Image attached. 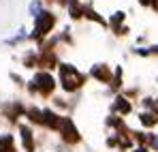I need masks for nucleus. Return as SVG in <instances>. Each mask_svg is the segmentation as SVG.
Listing matches in <instances>:
<instances>
[{"label": "nucleus", "mask_w": 158, "mask_h": 152, "mask_svg": "<svg viewBox=\"0 0 158 152\" xmlns=\"http://www.w3.org/2000/svg\"><path fill=\"white\" fill-rule=\"evenodd\" d=\"M58 69H60V84H62V88L66 92H77V90L83 88L85 75L79 71L77 67H73L69 62H62V64H58Z\"/></svg>", "instance_id": "1"}, {"label": "nucleus", "mask_w": 158, "mask_h": 152, "mask_svg": "<svg viewBox=\"0 0 158 152\" xmlns=\"http://www.w3.org/2000/svg\"><path fill=\"white\" fill-rule=\"evenodd\" d=\"M53 88H56V79H53L52 73H47V71H41V73H36V75L32 77V81H30V92L34 94H43V97H47V94H52Z\"/></svg>", "instance_id": "2"}, {"label": "nucleus", "mask_w": 158, "mask_h": 152, "mask_svg": "<svg viewBox=\"0 0 158 152\" xmlns=\"http://www.w3.org/2000/svg\"><path fill=\"white\" fill-rule=\"evenodd\" d=\"M53 24H56V15L49 11H43L36 20H34V32H32V39H43L47 32H52Z\"/></svg>", "instance_id": "3"}, {"label": "nucleus", "mask_w": 158, "mask_h": 152, "mask_svg": "<svg viewBox=\"0 0 158 152\" xmlns=\"http://www.w3.org/2000/svg\"><path fill=\"white\" fill-rule=\"evenodd\" d=\"M58 133L62 135V139L66 141V144H79L81 141V133H79V128L75 127V122L71 120V118H64L62 116V122H60V127H58Z\"/></svg>", "instance_id": "4"}, {"label": "nucleus", "mask_w": 158, "mask_h": 152, "mask_svg": "<svg viewBox=\"0 0 158 152\" xmlns=\"http://www.w3.org/2000/svg\"><path fill=\"white\" fill-rule=\"evenodd\" d=\"M90 75L96 81H101V84H111V79H113V73H111V69L107 64H94L90 69Z\"/></svg>", "instance_id": "5"}, {"label": "nucleus", "mask_w": 158, "mask_h": 152, "mask_svg": "<svg viewBox=\"0 0 158 152\" xmlns=\"http://www.w3.org/2000/svg\"><path fill=\"white\" fill-rule=\"evenodd\" d=\"M111 111H113V114H120V116H128L132 111V105L126 97L118 94V97L113 99V103H111Z\"/></svg>", "instance_id": "6"}, {"label": "nucleus", "mask_w": 158, "mask_h": 152, "mask_svg": "<svg viewBox=\"0 0 158 152\" xmlns=\"http://www.w3.org/2000/svg\"><path fill=\"white\" fill-rule=\"evenodd\" d=\"M60 122H62V116H58L56 111H52V109H43V124H45L47 128L58 131Z\"/></svg>", "instance_id": "7"}, {"label": "nucleus", "mask_w": 158, "mask_h": 152, "mask_svg": "<svg viewBox=\"0 0 158 152\" xmlns=\"http://www.w3.org/2000/svg\"><path fill=\"white\" fill-rule=\"evenodd\" d=\"M58 64L56 60V54L52 50H43V54L39 56V67H45V69H53Z\"/></svg>", "instance_id": "8"}, {"label": "nucleus", "mask_w": 158, "mask_h": 152, "mask_svg": "<svg viewBox=\"0 0 158 152\" xmlns=\"http://www.w3.org/2000/svg\"><path fill=\"white\" fill-rule=\"evenodd\" d=\"M139 122H141V127L145 128H152L158 124V114H154V111H141L139 114Z\"/></svg>", "instance_id": "9"}, {"label": "nucleus", "mask_w": 158, "mask_h": 152, "mask_svg": "<svg viewBox=\"0 0 158 152\" xmlns=\"http://www.w3.org/2000/svg\"><path fill=\"white\" fill-rule=\"evenodd\" d=\"M19 133H22V141H24V148L26 152H34V141H32V131L28 127H19Z\"/></svg>", "instance_id": "10"}, {"label": "nucleus", "mask_w": 158, "mask_h": 152, "mask_svg": "<svg viewBox=\"0 0 158 152\" xmlns=\"http://www.w3.org/2000/svg\"><path fill=\"white\" fill-rule=\"evenodd\" d=\"M124 20H126V13H124V11H115V13L111 15L109 24H111V28H113L115 32H118V30L122 28V22H124Z\"/></svg>", "instance_id": "11"}, {"label": "nucleus", "mask_w": 158, "mask_h": 152, "mask_svg": "<svg viewBox=\"0 0 158 152\" xmlns=\"http://www.w3.org/2000/svg\"><path fill=\"white\" fill-rule=\"evenodd\" d=\"M132 139L139 144V146H150V139H152V133H145V131H137L132 133Z\"/></svg>", "instance_id": "12"}, {"label": "nucleus", "mask_w": 158, "mask_h": 152, "mask_svg": "<svg viewBox=\"0 0 158 152\" xmlns=\"http://www.w3.org/2000/svg\"><path fill=\"white\" fill-rule=\"evenodd\" d=\"M0 152H15L11 135H0Z\"/></svg>", "instance_id": "13"}, {"label": "nucleus", "mask_w": 158, "mask_h": 152, "mask_svg": "<svg viewBox=\"0 0 158 152\" xmlns=\"http://www.w3.org/2000/svg\"><path fill=\"white\" fill-rule=\"evenodd\" d=\"M41 13H43V9H41V0H32V2H30V15L36 20Z\"/></svg>", "instance_id": "14"}, {"label": "nucleus", "mask_w": 158, "mask_h": 152, "mask_svg": "<svg viewBox=\"0 0 158 152\" xmlns=\"http://www.w3.org/2000/svg\"><path fill=\"white\" fill-rule=\"evenodd\" d=\"M150 148L154 152H158V133H152V139H150Z\"/></svg>", "instance_id": "15"}, {"label": "nucleus", "mask_w": 158, "mask_h": 152, "mask_svg": "<svg viewBox=\"0 0 158 152\" xmlns=\"http://www.w3.org/2000/svg\"><path fill=\"white\" fill-rule=\"evenodd\" d=\"M131 152H150V150H148L145 146H137V148H132Z\"/></svg>", "instance_id": "16"}, {"label": "nucleus", "mask_w": 158, "mask_h": 152, "mask_svg": "<svg viewBox=\"0 0 158 152\" xmlns=\"http://www.w3.org/2000/svg\"><path fill=\"white\" fill-rule=\"evenodd\" d=\"M152 2H154V0H139L141 7H152Z\"/></svg>", "instance_id": "17"}, {"label": "nucleus", "mask_w": 158, "mask_h": 152, "mask_svg": "<svg viewBox=\"0 0 158 152\" xmlns=\"http://www.w3.org/2000/svg\"><path fill=\"white\" fill-rule=\"evenodd\" d=\"M150 56H158V45H152L150 47Z\"/></svg>", "instance_id": "18"}, {"label": "nucleus", "mask_w": 158, "mask_h": 152, "mask_svg": "<svg viewBox=\"0 0 158 152\" xmlns=\"http://www.w3.org/2000/svg\"><path fill=\"white\" fill-rule=\"evenodd\" d=\"M60 2H62V4H66V7H71V4H75L77 0H60Z\"/></svg>", "instance_id": "19"}, {"label": "nucleus", "mask_w": 158, "mask_h": 152, "mask_svg": "<svg viewBox=\"0 0 158 152\" xmlns=\"http://www.w3.org/2000/svg\"><path fill=\"white\" fill-rule=\"evenodd\" d=\"M152 111H154V114H158V97L154 99V107H152Z\"/></svg>", "instance_id": "20"}, {"label": "nucleus", "mask_w": 158, "mask_h": 152, "mask_svg": "<svg viewBox=\"0 0 158 152\" xmlns=\"http://www.w3.org/2000/svg\"><path fill=\"white\" fill-rule=\"evenodd\" d=\"M152 9H154V11L158 13V0H154V2H152Z\"/></svg>", "instance_id": "21"}, {"label": "nucleus", "mask_w": 158, "mask_h": 152, "mask_svg": "<svg viewBox=\"0 0 158 152\" xmlns=\"http://www.w3.org/2000/svg\"><path fill=\"white\" fill-rule=\"evenodd\" d=\"M156 81H158V77H156Z\"/></svg>", "instance_id": "22"}]
</instances>
